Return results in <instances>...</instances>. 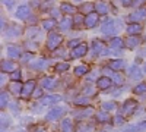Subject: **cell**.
<instances>
[{
	"mask_svg": "<svg viewBox=\"0 0 146 132\" xmlns=\"http://www.w3.org/2000/svg\"><path fill=\"white\" fill-rule=\"evenodd\" d=\"M63 41V37L60 34H56V32H50L48 34V38H47V49L50 50H56L57 47L62 44Z\"/></svg>",
	"mask_w": 146,
	"mask_h": 132,
	"instance_id": "cell-1",
	"label": "cell"
},
{
	"mask_svg": "<svg viewBox=\"0 0 146 132\" xmlns=\"http://www.w3.org/2000/svg\"><path fill=\"white\" fill-rule=\"evenodd\" d=\"M101 31L104 34H114L118 31V23L114 19H105L101 25Z\"/></svg>",
	"mask_w": 146,
	"mask_h": 132,
	"instance_id": "cell-2",
	"label": "cell"
},
{
	"mask_svg": "<svg viewBox=\"0 0 146 132\" xmlns=\"http://www.w3.org/2000/svg\"><path fill=\"white\" fill-rule=\"evenodd\" d=\"M129 21L131 23H137V22H142V21H146V9L142 7L136 12H133V13L129 15Z\"/></svg>",
	"mask_w": 146,
	"mask_h": 132,
	"instance_id": "cell-3",
	"label": "cell"
},
{
	"mask_svg": "<svg viewBox=\"0 0 146 132\" xmlns=\"http://www.w3.org/2000/svg\"><path fill=\"white\" fill-rule=\"evenodd\" d=\"M64 112H66L64 107H54V109H51L50 112L45 115V119H47V121H57V119H60L63 116Z\"/></svg>",
	"mask_w": 146,
	"mask_h": 132,
	"instance_id": "cell-4",
	"label": "cell"
},
{
	"mask_svg": "<svg viewBox=\"0 0 146 132\" xmlns=\"http://www.w3.org/2000/svg\"><path fill=\"white\" fill-rule=\"evenodd\" d=\"M98 13H95V12H92V13H88L86 16H85V27L86 28H94L96 23H98Z\"/></svg>",
	"mask_w": 146,
	"mask_h": 132,
	"instance_id": "cell-5",
	"label": "cell"
},
{
	"mask_svg": "<svg viewBox=\"0 0 146 132\" xmlns=\"http://www.w3.org/2000/svg\"><path fill=\"white\" fill-rule=\"evenodd\" d=\"M36 88H35V81H27L25 84H23V90H22V97L23 98H27L28 95H31V94H34V91H35Z\"/></svg>",
	"mask_w": 146,
	"mask_h": 132,
	"instance_id": "cell-6",
	"label": "cell"
},
{
	"mask_svg": "<svg viewBox=\"0 0 146 132\" xmlns=\"http://www.w3.org/2000/svg\"><path fill=\"white\" fill-rule=\"evenodd\" d=\"M15 70H18V65L13 60H3L2 62V72H3V74H6V72L13 74Z\"/></svg>",
	"mask_w": 146,
	"mask_h": 132,
	"instance_id": "cell-7",
	"label": "cell"
},
{
	"mask_svg": "<svg viewBox=\"0 0 146 132\" xmlns=\"http://www.w3.org/2000/svg\"><path fill=\"white\" fill-rule=\"evenodd\" d=\"M86 52H88V46L85 44V43H80V46H78L76 49L72 50V57H75V59L83 57L85 54H86Z\"/></svg>",
	"mask_w": 146,
	"mask_h": 132,
	"instance_id": "cell-8",
	"label": "cell"
},
{
	"mask_svg": "<svg viewBox=\"0 0 146 132\" xmlns=\"http://www.w3.org/2000/svg\"><path fill=\"white\" fill-rule=\"evenodd\" d=\"M136 107H137V101H135V100H127V101H124V104H123V113H124V115L135 113Z\"/></svg>",
	"mask_w": 146,
	"mask_h": 132,
	"instance_id": "cell-9",
	"label": "cell"
},
{
	"mask_svg": "<svg viewBox=\"0 0 146 132\" xmlns=\"http://www.w3.org/2000/svg\"><path fill=\"white\" fill-rule=\"evenodd\" d=\"M111 84H113V81L108 76H101L96 79V87H98V90H108L111 87Z\"/></svg>",
	"mask_w": 146,
	"mask_h": 132,
	"instance_id": "cell-10",
	"label": "cell"
},
{
	"mask_svg": "<svg viewBox=\"0 0 146 132\" xmlns=\"http://www.w3.org/2000/svg\"><path fill=\"white\" fill-rule=\"evenodd\" d=\"M140 31H142L140 23H129L127 28H126V32L130 35V37H137V34Z\"/></svg>",
	"mask_w": 146,
	"mask_h": 132,
	"instance_id": "cell-11",
	"label": "cell"
},
{
	"mask_svg": "<svg viewBox=\"0 0 146 132\" xmlns=\"http://www.w3.org/2000/svg\"><path fill=\"white\" fill-rule=\"evenodd\" d=\"M124 65H126V63H124L123 59H115V60H111V62L108 63V68L111 69V70H114V72H117V70L123 69Z\"/></svg>",
	"mask_w": 146,
	"mask_h": 132,
	"instance_id": "cell-12",
	"label": "cell"
},
{
	"mask_svg": "<svg viewBox=\"0 0 146 132\" xmlns=\"http://www.w3.org/2000/svg\"><path fill=\"white\" fill-rule=\"evenodd\" d=\"M29 7L27 6V5H22V6H19L18 7V10H16V18H19V19H27L28 16H29Z\"/></svg>",
	"mask_w": 146,
	"mask_h": 132,
	"instance_id": "cell-13",
	"label": "cell"
},
{
	"mask_svg": "<svg viewBox=\"0 0 146 132\" xmlns=\"http://www.w3.org/2000/svg\"><path fill=\"white\" fill-rule=\"evenodd\" d=\"M62 100V95H45V97L41 98V104L42 106H47V104H53V103H57Z\"/></svg>",
	"mask_w": 146,
	"mask_h": 132,
	"instance_id": "cell-14",
	"label": "cell"
},
{
	"mask_svg": "<svg viewBox=\"0 0 146 132\" xmlns=\"http://www.w3.org/2000/svg\"><path fill=\"white\" fill-rule=\"evenodd\" d=\"M127 75L130 76V78H133V79H139V78H142V70L135 65V66H130L129 69H127Z\"/></svg>",
	"mask_w": 146,
	"mask_h": 132,
	"instance_id": "cell-15",
	"label": "cell"
},
{
	"mask_svg": "<svg viewBox=\"0 0 146 132\" xmlns=\"http://www.w3.org/2000/svg\"><path fill=\"white\" fill-rule=\"evenodd\" d=\"M73 23H75L73 19L70 16H66V18L62 19V22H60V29H62V31H67V29H70L73 27Z\"/></svg>",
	"mask_w": 146,
	"mask_h": 132,
	"instance_id": "cell-16",
	"label": "cell"
},
{
	"mask_svg": "<svg viewBox=\"0 0 146 132\" xmlns=\"http://www.w3.org/2000/svg\"><path fill=\"white\" fill-rule=\"evenodd\" d=\"M7 54L10 59H18L21 57V49L18 46H9L7 47Z\"/></svg>",
	"mask_w": 146,
	"mask_h": 132,
	"instance_id": "cell-17",
	"label": "cell"
},
{
	"mask_svg": "<svg viewBox=\"0 0 146 132\" xmlns=\"http://www.w3.org/2000/svg\"><path fill=\"white\" fill-rule=\"evenodd\" d=\"M124 46H126L124 40L120 38V37H115V38H113L111 41H110V47H111V49H123Z\"/></svg>",
	"mask_w": 146,
	"mask_h": 132,
	"instance_id": "cell-18",
	"label": "cell"
},
{
	"mask_svg": "<svg viewBox=\"0 0 146 132\" xmlns=\"http://www.w3.org/2000/svg\"><path fill=\"white\" fill-rule=\"evenodd\" d=\"M139 44H140V38L139 37H129L126 40V47H129V49H136Z\"/></svg>",
	"mask_w": 146,
	"mask_h": 132,
	"instance_id": "cell-19",
	"label": "cell"
},
{
	"mask_svg": "<svg viewBox=\"0 0 146 132\" xmlns=\"http://www.w3.org/2000/svg\"><path fill=\"white\" fill-rule=\"evenodd\" d=\"M9 88H10V91L13 92V94L21 95V94H22V90H23V85H22L21 82H12Z\"/></svg>",
	"mask_w": 146,
	"mask_h": 132,
	"instance_id": "cell-20",
	"label": "cell"
},
{
	"mask_svg": "<svg viewBox=\"0 0 146 132\" xmlns=\"http://www.w3.org/2000/svg\"><path fill=\"white\" fill-rule=\"evenodd\" d=\"M92 50H94V53H100V54H102V56H104V53H105V49H104L102 43H100L98 40H95V41L92 43Z\"/></svg>",
	"mask_w": 146,
	"mask_h": 132,
	"instance_id": "cell-21",
	"label": "cell"
},
{
	"mask_svg": "<svg viewBox=\"0 0 146 132\" xmlns=\"http://www.w3.org/2000/svg\"><path fill=\"white\" fill-rule=\"evenodd\" d=\"M56 84H57V81H56V78H51V76H48V78H44V81H42V88H53V87H56Z\"/></svg>",
	"mask_w": 146,
	"mask_h": 132,
	"instance_id": "cell-22",
	"label": "cell"
},
{
	"mask_svg": "<svg viewBox=\"0 0 146 132\" xmlns=\"http://www.w3.org/2000/svg\"><path fill=\"white\" fill-rule=\"evenodd\" d=\"M88 70H89V68H88L86 65H78V66L75 68V75H76V76L86 75V74H88Z\"/></svg>",
	"mask_w": 146,
	"mask_h": 132,
	"instance_id": "cell-23",
	"label": "cell"
},
{
	"mask_svg": "<svg viewBox=\"0 0 146 132\" xmlns=\"http://www.w3.org/2000/svg\"><path fill=\"white\" fill-rule=\"evenodd\" d=\"M96 121L107 123V122H111V117H110V115L107 112H100V113H96Z\"/></svg>",
	"mask_w": 146,
	"mask_h": 132,
	"instance_id": "cell-24",
	"label": "cell"
},
{
	"mask_svg": "<svg viewBox=\"0 0 146 132\" xmlns=\"http://www.w3.org/2000/svg\"><path fill=\"white\" fill-rule=\"evenodd\" d=\"M56 27V19H44L42 21V28L45 29V31H51L53 28Z\"/></svg>",
	"mask_w": 146,
	"mask_h": 132,
	"instance_id": "cell-25",
	"label": "cell"
},
{
	"mask_svg": "<svg viewBox=\"0 0 146 132\" xmlns=\"http://www.w3.org/2000/svg\"><path fill=\"white\" fill-rule=\"evenodd\" d=\"M95 9H96V12H98V13H102V15H105L107 12L110 10V9H108V3H105V2L96 3V5H95Z\"/></svg>",
	"mask_w": 146,
	"mask_h": 132,
	"instance_id": "cell-26",
	"label": "cell"
},
{
	"mask_svg": "<svg viewBox=\"0 0 146 132\" xmlns=\"http://www.w3.org/2000/svg\"><path fill=\"white\" fill-rule=\"evenodd\" d=\"M60 128H62V132H70L72 131V121H70L69 117H64L63 121H62Z\"/></svg>",
	"mask_w": 146,
	"mask_h": 132,
	"instance_id": "cell-27",
	"label": "cell"
},
{
	"mask_svg": "<svg viewBox=\"0 0 146 132\" xmlns=\"http://www.w3.org/2000/svg\"><path fill=\"white\" fill-rule=\"evenodd\" d=\"M47 63H48V62L44 60V59H38V60L31 62V68H32V69H44Z\"/></svg>",
	"mask_w": 146,
	"mask_h": 132,
	"instance_id": "cell-28",
	"label": "cell"
},
{
	"mask_svg": "<svg viewBox=\"0 0 146 132\" xmlns=\"http://www.w3.org/2000/svg\"><path fill=\"white\" fill-rule=\"evenodd\" d=\"M62 12H64V13H75L76 7L72 3H62Z\"/></svg>",
	"mask_w": 146,
	"mask_h": 132,
	"instance_id": "cell-29",
	"label": "cell"
},
{
	"mask_svg": "<svg viewBox=\"0 0 146 132\" xmlns=\"http://www.w3.org/2000/svg\"><path fill=\"white\" fill-rule=\"evenodd\" d=\"M133 92L135 94H145L146 92V82H140L139 85H136L133 88Z\"/></svg>",
	"mask_w": 146,
	"mask_h": 132,
	"instance_id": "cell-30",
	"label": "cell"
},
{
	"mask_svg": "<svg viewBox=\"0 0 146 132\" xmlns=\"http://www.w3.org/2000/svg\"><path fill=\"white\" fill-rule=\"evenodd\" d=\"M75 103L76 106H88L89 104V98L88 97H78V98H75Z\"/></svg>",
	"mask_w": 146,
	"mask_h": 132,
	"instance_id": "cell-31",
	"label": "cell"
},
{
	"mask_svg": "<svg viewBox=\"0 0 146 132\" xmlns=\"http://www.w3.org/2000/svg\"><path fill=\"white\" fill-rule=\"evenodd\" d=\"M111 78H113V81H114V84H117V85H123V82H124V79H123V76H121L120 74H111Z\"/></svg>",
	"mask_w": 146,
	"mask_h": 132,
	"instance_id": "cell-32",
	"label": "cell"
},
{
	"mask_svg": "<svg viewBox=\"0 0 146 132\" xmlns=\"http://www.w3.org/2000/svg\"><path fill=\"white\" fill-rule=\"evenodd\" d=\"M69 68H70V65H69L67 62H62V63L56 65V72H64V70H67Z\"/></svg>",
	"mask_w": 146,
	"mask_h": 132,
	"instance_id": "cell-33",
	"label": "cell"
},
{
	"mask_svg": "<svg viewBox=\"0 0 146 132\" xmlns=\"http://www.w3.org/2000/svg\"><path fill=\"white\" fill-rule=\"evenodd\" d=\"M115 107H117L115 101H107V103H104V104H102L104 112H105V110H115Z\"/></svg>",
	"mask_w": 146,
	"mask_h": 132,
	"instance_id": "cell-34",
	"label": "cell"
},
{
	"mask_svg": "<svg viewBox=\"0 0 146 132\" xmlns=\"http://www.w3.org/2000/svg\"><path fill=\"white\" fill-rule=\"evenodd\" d=\"M7 101H9V95H7V92L2 91V103H0V107H2V109H5V107L7 106Z\"/></svg>",
	"mask_w": 146,
	"mask_h": 132,
	"instance_id": "cell-35",
	"label": "cell"
},
{
	"mask_svg": "<svg viewBox=\"0 0 146 132\" xmlns=\"http://www.w3.org/2000/svg\"><path fill=\"white\" fill-rule=\"evenodd\" d=\"M73 22H75L76 27H79V25H82V23H85V18L79 13V15H76L75 18H73Z\"/></svg>",
	"mask_w": 146,
	"mask_h": 132,
	"instance_id": "cell-36",
	"label": "cell"
},
{
	"mask_svg": "<svg viewBox=\"0 0 146 132\" xmlns=\"http://www.w3.org/2000/svg\"><path fill=\"white\" fill-rule=\"evenodd\" d=\"M10 78H12L13 82H19V79H21V70L18 69V70L13 72V74H10Z\"/></svg>",
	"mask_w": 146,
	"mask_h": 132,
	"instance_id": "cell-37",
	"label": "cell"
},
{
	"mask_svg": "<svg viewBox=\"0 0 146 132\" xmlns=\"http://www.w3.org/2000/svg\"><path fill=\"white\" fill-rule=\"evenodd\" d=\"M95 88H92V87H86L85 88V91H83V94L85 95H95Z\"/></svg>",
	"mask_w": 146,
	"mask_h": 132,
	"instance_id": "cell-38",
	"label": "cell"
},
{
	"mask_svg": "<svg viewBox=\"0 0 146 132\" xmlns=\"http://www.w3.org/2000/svg\"><path fill=\"white\" fill-rule=\"evenodd\" d=\"M42 95V88H36L35 91H34V94H32V97L34 98H40Z\"/></svg>",
	"mask_w": 146,
	"mask_h": 132,
	"instance_id": "cell-39",
	"label": "cell"
},
{
	"mask_svg": "<svg viewBox=\"0 0 146 132\" xmlns=\"http://www.w3.org/2000/svg\"><path fill=\"white\" fill-rule=\"evenodd\" d=\"M79 43H80L79 40H72V41H69V46H70V47H73V49H76L78 46H80Z\"/></svg>",
	"mask_w": 146,
	"mask_h": 132,
	"instance_id": "cell-40",
	"label": "cell"
},
{
	"mask_svg": "<svg viewBox=\"0 0 146 132\" xmlns=\"http://www.w3.org/2000/svg\"><path fill=\"white\" fill-rule=\"evenodd\" d=\"M92 112H89V110H85V112H82V115H78V117L79 119H83V117H86V116H89Z\"/></svg>",
	"mask_w": 146,
	"mask_h": 132,
	"instance_id": "cell-41",
	"label": "cell"
},
{
	"mask_svg": "<svg viewBox=\"0 0 146 132\" xmlns=\"http://www.w3.org/2000/svg\"><path fill=\"white\" fill-rule=\"evenodd\" d=\"M114 123H123L124 122V119L121 117V116H117V117H114V121H113Z\"/></svg>",
	"mask_w": 146,
	"mask_h": 132,
	"instance_id": "cell-42",
	"label": "cell"
},
{
	"mask_svg": "<svg viewBox=\"0 0 146 132\" xmlns=\"http://www.w3.org/2000/svg\"><path fill=\"white\" fill-rule=\"evenodd\" d=\"M83 9L88 10L89 13H92V9H94V5H83Z\"/></svg>",
	"mask_w": 146,
	"mask_h": 132,
	"instance_id": "cell-43",
	"label": "cell"
},
{
	"mask_svg": "<svg viewBox=\"0 0 146 132\" xmlns=\"http://www.w3.org/2000/svg\"><path fill=\"white\" fill-rule=\"evenodd\" d=\"M137 126H139V128H142V129H146V121H142Z\"/></svg>",
	"mask_w": 146,
	"mask_h": 132,
	"instance_id": "cell-44",
	"label": "cell"
},
{
	"mask_svg": "<svg viewBox=\"0 0 146 132\" xmlns=\"http://www.w3.org/2000/svg\"><path fill=\"white\" fill-rule=\"evenodd\" d=\"M29 57H32V54H31V53H27L25 56H23V59H22V60H23V62H27V60H28Z\"/></svg>",
	"mask_w": 146,
	"mask_h": 132,
	"instance_id": "cell-45",
	"label": "cell"
},
{
	"mask_svg": "<svg viewBox=\"0 0 146 132\" xmlns=\"http://www.w3.org/2000/svg\"><path fill=\"white\" fill-rule=\"evenodd\" d=\"M5 5H6V6H12V5H13V2H12V0H6Z\"/></svg>",
	"mask_w": 146,
	"mask_h": 132,
	"instance_id": "cell-46",
	"label": "cell"
},
{
	"mask_svg": "<svg viewBox=\"0 0 146 132\" xmlns=\"http://www.w3.org/2000/svg\"><path fill=\"white\" fill-rule=\"evenodd\" d=\"M51 13L53 16H58V10H51Z\"/></svg>",
	"mask_w": 146,
	"mask_h": 132,
	"instance_id": "cell-47",
	"label": "cell"
},
{
	"mask_svg": "<svg viewBox=\"0 0 146 132\" xmlns=\"http://www.w3.org/2000/svg\"><path fill=\"white\" fill-rule=\"evenodd\" d=\"M89 131V128H82L80 131H78V132H88Z\"/></svg>",
	"mask_w": 146,
	"mask_h": 132,
	"instance_id": "cell-48",
	"label": "cell"
},
{
	"mask_svg": "<svg viewBox=\"0 0 146 132\" xmlns=\"http://www.w3.org/2000/svg\"><path fill=\"white\" fill-rule=\"evenodd\" d=\"M35 132H45L44 129H38V131H35Z\"/></svg>",
	"mask_w": 146,
	"mask_h": 132,
	"instance_id": "cell-49",
	"label": "cell"
},
{
	"mask_svg": "<svg viewBox=\"0 0 146 132\" xmlns=\"http://www.w3.org/2000/svg\"><path fill=\"white\" fill-rule=\"evenodd\" d=\"M143 72H145V74H146V66H145V68H143Z\"/></svg>",
	"mask_w": 146,
	"mask_h": 132,
	"instance_id": "cell-50",
	"label": "cell"
},
{
	"mask_svg": "<svg viewBox=\"0 0 146 132\" xmlns=\"http://www.w3.org/2000/svg\"><path fill=\"white\" fill-rule=\"evenodd\" d=\"M98 132H101V131H98Z\"/></svg>",
	"mask_w": 146,
	"mask_h": 132,
	"instance_id": "cell-51",
	"label": "cell"
}]
</instances>
